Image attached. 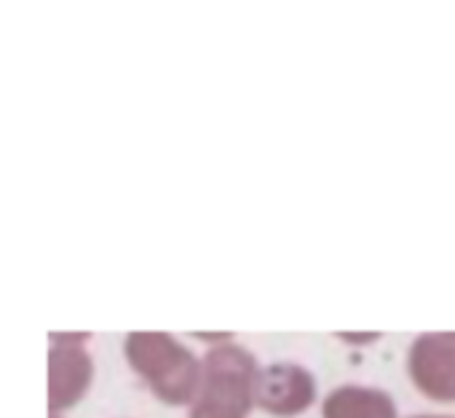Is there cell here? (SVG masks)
<instances>
[{
	"label": "cell",
	"instance_id": "obj_8",
	"mask_svg": "<svg viewBox=\"0 0 455 418\" xmlns=\"http://www.w3.org/2000/svg\"><path fill=\"white\" fill-rule=\"evenodd\" d=\"M49 418H62V415H57V413H49Z\"/></svg>",
	"mask_w": 455,
	"mask_h": 418
},
{
	"label": "cell",
	"instance_id": "obj_4",
	"mask_svg": "<svg viewBox=\"0 0 455 418\" xmlns=\"http://www.w3.org/2000/svg\"><path fill=\"white\" fill-rule=\"evenodd\" d=\"M407 375L434 402H455V333H423L407 349Z\"/></svg>",
	"mask_w": 455,
	"mask_h": 418
},
{
	"label": "cell",
	"instance_id": "obj_7",
	"mask_svg": "<svg viewBox=\"0 0 455 418\" xmlns=\"http://www.w3.org/2000/svg\"><path fill=\"white\" fill-rule=\"evenodd\" d=\"M410 418H452V415H444V413H418V415H410Z\"/></svg>",
	"mask_w": 455,
	"mask_h": 418
},
{
	"label": "cell",
	"instance_id": "obj_2",
	"mask_svg": "<svg viewBox=\"0 0 455 418\" xmlns=\"http://www.w3.org/2000/svg\"><path fill=\"white\" fill-rule=\"evenodd\" d=\"M126 365L164 405H193L201 389V357L161 330H134L124 341Z\"/></svg>",
	"mask_w": 455,
	"mask_h": 418
},
{
	"label": "cell",
	"instance_id": "obj_3",
	"mask_svg": "<svg viewBox=\"0 0 455 418\" xmlns=\"http://www.w3.org/2000/svg\"><path fill=\"white\" fill-rule=\"evenodd\" d=\"M89 333H52L46 399L49 413L62 415L76 407L94 383V357L86 349Z\"/></svg>",
	"mask_w": 455,
	"mask_h": 418
},
{
	"label": "cell",
	"instance_id": "obj_5",
	"mask_svg": "<svg viewBox=\"0 0 455 418\" xmlns=\"http://www.w3.org/2000/svg\"><path fill=\"white\" fill-rule=\"evenodd\" d=\"M316 399V378L298 362H271L260 367L255 383V407L276 418H295Z\"/></svg>",
	"mask_w": 455,
	"mask_h": 418
},
{
	"label": "cell",
	"instance_id": "obj_6",
	"mask_svg": "<svg viewBox=\"0 0 455 418\" xmlns=\"http://www.w3.org/2000/svg\"><path fill=\"white\" fill-rule=\"evenodd\" d=\"M322 418H399L396 402L378 386L343 383L322 402Z\"/></svg>",
	"mask_w": 455,
	"mask_h": 418
},
{
	"label": "cell",
	"instance_id": "obj_1",
	"mask_svg": "<svg viewBox=\"0 0 455 418\" xmlns=\"http://www.w3.org/2000/svg\"><path fill=\"white\" fill-rule=\"evenodd\" d=\"M260 365L255 354L236 343L220 341L201 357V389L188 418H247L255 407V383Z\"/></svg>",
	"mask_w": 455,
	"mask_h": 418
}]
</instances>
